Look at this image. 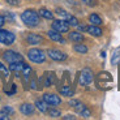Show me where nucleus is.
Wrapping results in <instances>:
<instances>
[{"instance_id":"1","label":"nucleus","mask_w":120,"mask_h":120,"mask_svg":"<svg viewBox=\"0 0 120 120\" xmlns=\"http://www.w3.org/2000/svg\"><path fill=\"white\" fill-rule=\"evenodd\" d=\"M21 20L26 26L35 27V26H38L39 22H41V16H39L38 12H35L33 9H26L25 12H22Z\"/></svg>"},{"instance_id":"2","label":"nucleus","mask_w":120,"mask_h":120,"mask_svg":"<svg viewBox=\"0 0 120 120\" xmlns=\"http://www.w3.org/2000/svg\"><path fill=\"white\" fill-rule=\"evenodd\" d=\"M27 57H29L30 61L39 64V63H43L46 60V54L42 50H39V48H31L27 52Z\"/></svg>"},{"instance_id":"3","label":"nucleus","mask_w":120,"mask_h":120,"mask_svg":"<svg viewBox=\"0 0 120 120\" xmlns=\"http://www.w3.org/2000/svg\"><path fill=\"white\" fill-rule=\"evenodd\" d=\"M93 78H94L93 71L90 68H84L81 71V73H80V84L82 86H86V85H89L93 81Z\"/></svg>"},{"instance_id":"4","label":"nucleus","mask_w":120,"mask_h":120,"mask_svg":"<svg viewBox=\"0 0 120 120\" xmlns=\"http://www.w3.org/2000/svg\"><path fill=\"white\" fill-rule=\"evenodd\" d=\"M16 39V35L8 30H4V29H0V43L7 46H11Z\"/></svg>"},{"instance_id":"5","label":"nucleus","mask_w":120,"mask_h":120,"mask_svg":"<svg viewBox=\"0 0 120 120\" xmlns=\"http://www.w3.org/2000/svg\"><path fill=\"white\" fill-rule=\"evenodd\" d=\"M56 12H57V15H60L61 17H63V20L69 25V26H78V20L75 17V16L69 15V13H67L65 11H63V9H60V8L56 9Z\"/></svg>"},{"instance_id":"6","label":"nucleus","mask_w":120,"mask_h":120,"mask_svg":"<svg viewBox=\"0 0 120 120\" xmlns=\"http://www.w3.org/2000/svg\"><path fill=\"white\" fill-rule=\"evenodd\" d=\"M3 59L5 60L8 64H11V63H16V61H22L24 57H22L20 54H17V52L8 50V51L3 52Z\"/></svg>"},{"instance_id":"7","label":"nucleus","mask_w":120,"mask_h":120,"mask_svg":"<svg viewBox=\"0 0 120 120\" xmlns=\"http://www.w3.org/2000/svg\"><path fill=\"white\" fill-rule=\"evenodd\" d=\"M56 82V76H55L54 72H45L43 77L41 78V84L46 87H50L52 85H55Z\"/></svg>"},{"instance_id":"8","label":"nucleus","mask_w":120,"mask_h":120,"mask_svg":"<svg viewBox=\"0 0 120 120\" xmlns=\"http://www.w3.org/2000/svg\"><path fill=\"white\" fill-rule=\"evenodd\" d=\"M47 55L52 60H55V61H63V60L67 59V54H64L60 50H56V48H50V50H47Z\"/></svg>"},{"instance_id":"9","label":"nucleus","mask_w":120,"mask_h":120,"mask_svg":"<svg viewBox=\"0 0 120 120\" xmlns=\"http://www.w3.org/2000/svg\"><path fill=\"white\" fill-rule=\"evenodd\" d=\"M43 101H45L47 105H50V106H57V105H60V103H61L60 97L56 95V94H52V93L43 94Z\"/></svg>"},{"instance_id":"10","label":"nucleus","mask_w":120,"mask_h":120,"mask_svg":"<svg viewBox=\"0 0 120 120\" xmlns=\"http://www.w3.org/2000/svg\"><path fill=\"white\" fill-rule=\"evenodd\" d=\"M51 26H52V29L59 31V33H68V30H69V25L64 20H55Z\"/></svg>"},{"instance_id":"11","label":"nucleus","mask_w":120,"mask_h":120,"mask_svg":"<svg viewBox=\"0 0 120 120\" xmlns=\"http://www.w3.org/2000/svg\"><path fill=\"white\" fill-rule=\"evenodd\" d=\"M27 64L24 63V60L22 61H16V63H11L9 64V69L12 71V72L17 73V76H20L22 72H24V69L26 68Z\"/></svg>"},{"instance_id":"12","label":"nucleus","mask_w":120,"mask_h":120,"mask_svg":"<svg viewBox=\"0 0 120 120\" xmlns=\"http://www.w3.org/2000/svg\"><path fill=\"white\" fill-rule=\"evenodd\" d=\"M47 35H48V38L51 39V41H54V42H57V43H60V45H65V39L61 37V33H59L56 30L51 29L47 33Z\"/></svg>"},{"instance_id":"13","label":"nucleus","mask_w":120,"mask_h":120,"mask_svg":"<svg viewBox=\"0 0 120 120\" xmlns=\"http://www.w3.org/2000/svg\"><path fill=\"white\" fill-rule=\"evenodd\" d=\"M26 41L29 45H41L43 42V37L39 35V34H34V33H30L29 35L26 37Z\"/></svg>"},{"instance_id":"14","label":"nucleus","mask_w":120,"mask_h":120,"mask_svg":"<svg viewBox=\"0 0 120 120\" xmlns=\"http://www.w3.org/2000/svg\"><path fill=\"white\" fill-rule=\"evenodd\" d=\"M86 31L90 34V35H93V37H101L102 35V29L101 27H98L97 25H91V26H87L86 27Z\"/></svg>"},{"instance_id":"15","label":"nucleus","mask_w":120,"mask_h":120,"mask_svg":"<svg viewBox=\"0 0 120 120\" xmlns=\"http://www.w3.org/2000/svg\"><path fill=\"white\" fill-rule=\"evenodd\" d=\"M20 111L24 115H31L34 112V106L30 105V103H24V105L20 106Z\"/></svg>"},{"instance_id":"16","label":"nucleus","mask_w":120,"mask_h":120,"mask_svg":"<svg viewBox=\"0 0 120 120\" xmlns=\"http://www.w3.org/2000/svg\"><path fill=\"white\" fill-rule=\"evenodd\" d=\"M69 39L76 43H80V42H84V35L81 33H78V31H72V33H69Z\"/></svg>"},{"instance_id":"17","label":"nucleus","mask_w":120,"mask_h":120,"mask_svg":"<svg viewBox=\"0 0 120 120\" xmlns=\"http://www.w3.org/2000/svg\"><path fill=\"white\" fill-rule=\"evenodd\" d=\"M59 90H60V93H61V95H64V97H72L73 94H75L73 89L69 86V85H63Z\"/></svg>"},{"instance_id":"18","label":"nucleus","mask_w":120,"mask_h":120,"mask_svg":"<svg viewBox=\"0 0 120 120\" xmlns=\"http://www.w3.org/2000/svg\"><path fill=\"white\" fill-rule=\"evenodd\" d=\"M111 64H112V65H117V64H120V47H117L116 50L112 52Z\"/></svg>"},{"instance_id":"19","label":"nucleus","mask_w":120,"mask_h":120,"mask_svg":"<svg viewBox=\"0 0 120 120\" xmlns=\"http://www.w3.org/2000/svg\"><path fill=\"white\" fill-rule=\"evenodd\" d=\"M39 16L41 17H43V18H46V20H52L54 18V15H52V12H50L48 9H46V8H42V9H39Z\"/></svg>"},{"instance_id":"20","label":"nucleus","mask_w":120,"mask_h":120,"mask_svg":"<svg viewBox=\"0 0 120 120\" xmlns=\"http://www.w3.org/2000/svg\"><path fill=\"white\" fill-rule=\"evenodd\" d=\"M35 107L38 108L41 112H47L48 111V107H47V103L45 102V101H41V99H38V101H35Z\"/></svg>"},{"instance_id":"21","label":"nucleus","mask_w":120,"mask_h":120,"mask_svg":"<svg viewBox=\"0 0 120 120\" xmlns=\"http://www.w3.org/2000/svg\"><path fill=\"white\" fill-rule=\"evenodd\" d=\"M89 21L91 22V25H97V26L102 25V18L99 17L98 15H95V13H93V15L89 16Z\"/></svg>"},{"instance_id":"22","label":"nucleus","mask_w":120,"mask_h":120,"mask_svg":"<svg viewBox=\"0 0 120 120\" xmlns=\"http://www.w3.org/2000/svg\"><path fill=\"white\" fill-rule=\"evenodd\" d=\"M73 50H75L76 52H78V54H86L87 52V47L85 45H82L81 42L73 46Z\"/></svg>"},{"instance_id":"23","label":"nucleus","mask_w":120,"mask_h":120,"mask_svg":"<svg viewBox=\"0 0 120 120\" xmlns=\"http://www.w3.org/2000/svg\"><path fill=\"white\" fill-rule=\"evenodd\" d=\"M48 115H50V116L51 117H60V115H61V112L59 111V110H56V108H51V110H50V111H48Z\"/></svg>"},{"instance_id":"24","label":"nucleus","mask_w":120,"mask_h":120,"mask_svg":"<svg viewBox=\"0 0 120 120\" xmlns=\"http://www.w3.org/2000/svg\"><path fill=\"white\" fill-rule=\"evenodd\" d=\"M1 111H3L4 114H7V115H12L13 112H15V110H13L12 107H9V106H4V107L1 108Z\"/></svg>"},{"instance_id":"25","label":"nucleus","mask_w":120,"mask_h":120,"mask_svg":"<svg viewBox=\"0 0 120 120\" xmlns=\"http://www.w3.org/2000/svg\"><path fill=\"white\" fill-rule=\"evenodd\" d=\"M0 73H1V75H3L4 77H8V69H7L1 63H0Z\"/></svg>"},{"instance_id":"26","label":"nucleus","mask_w":120,"mask_h":120,"mask_svg":"<svg viewBox=\"0 0 120 120\" xmlns=\"http://www.w3.org/2000/svg\"><path fill=\"white\" fill-rule=\"evenodd\" d=\"M8 4H11V5H15V7H18L20 4H21V0H5Z\"/></svg>"},{"instance_id":"27","label":"nucleus","mask_w":120,"mask_h":120,"mask_svg":"<svg viewBox=\"0 0 120 120\" xmlns=\"http://www.w3.org/2000/svg\"><path fill=\"white\" fill-rule=\"evenodd\" d=\"M81 116H82V117H85V119H87V117H90V110H89V108H87V107L85 108L84 111H82Z\"/></svg>"},{"instance_id":"28","label":"nucleus","mask_w":120,"mask_h":120,"mask_svg":"<svg viewBox=\"0 0 120 120\" xmlns=\"http://www.w3.org/2000/svg\"><path fill=\"white\" fill-rule=\"evenodd\" d=\"M8 119H9V115L4 114L3 111L0 112V120H8Z\"/></svg>"},{"instance_id":"29","label":"nucleus","mask_w":120,"mask_h":120,"mask_svg":"<svg viewBox=\"0 0 120 120\" xmlns=\"http://www.w3.org/2000/svg\"><path fill=\"white\" fill-rule=\"evenodd\" d=\"M82 1H84L86 5H90V7H94V5H95V3H94L93 0H82Z\"/></svg>"},{"instance_id":"30","label":"nucleus","mask_w":120,"mask_h":120,"mask_svg":"<svg viewBox=\"0 0 120 120\" xmlns=\"http://www.w3.org/2000/svg\"><path fill=\"white\" fill-rule=\"evenodd\" d=\"M8 18V20H11V21H13V20H15V17H13V15H9V13L8 12H5V13H4V18Z\"/></svg>"},{"instance_id":"31","label":"nucleus","mask_w":120,"mask_h":120,"mask_svg":"<svg viewBox=\"0 0 120 120\" xmlns=\"http://www.w3.org/2000/svg\"><path fill=\"white\" fill-rule=\"evenodd\" d=\"M63 119H65V120H75L76 116H73V115H65V116H63Z\"/></svg>"},{"instance_id":"32","label":"nucleus","mask_w":120,"mask_h":120,"mask_svg":"<svg viewBox=\"0 0 120 120\" xmlns=\"http://www.w3.org/2000/svg\"><path fill=\"white\" fill-rule=\"evenodd\" d=\"M4 24H5V18H4L3 15H0V27L3 26Z\"/></svg>"}]
</instances>
